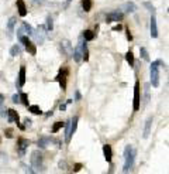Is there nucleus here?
Segmentation results:
<instances>
[{
  "instance_id": "23",
  "label": "nucleus",
  "mask_w": 169,
  "mask_h": 174,
  "mask_svg": "<svg viewBox=\"0 0 169 174\" xmlns=\"http://www.w3.org/2000/svg\"><path fill=\"white\" fill-rule=\"evenodd\" d=\"M83 38H85V41H92L95 38V33L90 30H85L83 31Z\"/></svg>"
},
{
  "instance_id": "9",
  "label": "nucleus",
  "mask_w": 169,
  "mask_h": 174,
  "mask_svg": "<svg viewBox=\"0 0 169 174\" xmlns=\"http://www.w3.org/2000/svg\"><path fill=\"white\" fill-rule=\"evenodd\" d=\"M30 146V140L27 139H18L17 140V150L20 153V156H24L26 154V149Z\"/></svg>"
},
{
  "instance_id": "44",
  "label": "nucleus",
  "mask_w": 169,
  "mask_h": 174,
  "mask_svg": "<svg viewBox=\"0 0 169 174\" xmlns=\"http://www.w3.org/2000/svg\"><path fill=\"white\" fill-rule=\"evenodd\" d=\"M59 109H61V111H65V109H66V104H61L59 105Z\"/></svg>"
},
{
  "instance_id": "32",
  "label": "nucleus",
  "mask_w": 169,
  "mask_h": 174,
  "mask_svg": "<svg viewBox=\"0 0 169 174\" xmlns=\"http://www.w3.org/2000/svg\"><path fill=\"white\" fill-rule=\"evenodd\" d=\"M46 31H52L54 28V23H52V17H46Z\"/></svg>"
},
{
  "instance_id": "28",
  "label": "nucleus",
  "mask_w": 169,
  "mask_h": 174,
  "mask_svg": "<svg viewBox=\"0 0 169 174\" xmlns=\"http://www.w3.org/2000/svg\"><path fill=\"white\" fill-rule=\"evenodd\" d=\"M139 54H141V57H143L144 61H149V54H148V51H147L144 47L139 48Z\"/></svg>"
},
{
  "instance_id": "3",
  "label": "nucleus",
  "mask_w": 169,
  "mask_h": 174,
  "mask_svg": "<svg viewBox=\"0 0 169 174\" xmlns=\"http://www.w3.org/2000/svg\"><path fill=\"white\" fill-rule=\"evenodd\" d=\"M31 166L35 168V171L42 168V154L38 150H34L31 153Z\"/></svg>"
},
{
  "instance_id": "31",
  "label": "nucleus",
  "mask_w": 169,
  "mask_h": 174,
  "mask_svg": "<svg viewBox=\"0 0 169 174\" xmlns=\"http://www.w3.org/2000/svg\"><path fill=\"white\" fill-rule=\"evenodd\" d=\"M149 100V84H145V95H144V105L148 104Z\"/></svg>"
},
{
  "instance_id": "35",
  "label": "nucleus",
  "mask_w": 169,
  "mask_h": 174,
  "mask_svg": "<svg viewBox=\"0 0 169 174\" xmlns=\"http://www.w3.org/2000/svg\"><path fill=\"white\" fill-rule=\"evenodd\" d=\"M4 134H6V137L11 139V137H13V129H10V127H9V129H6V130H4Z\"/></svg>"
},
{
  "instance_id": "15",
  "label": "nucleus",
  "mask_w": 169,
  "mask_h": 174,
  "mask_svg": "<svg viewBox=\"0 0 169 174\" xmlns=\"http://www.w3.org/2000/svg\"><path fill=\"white\" fill-rule=\"evenodd\" d=\"M78 121H79V117L78 116H75L70 121V126H69V140L72 139V134H75V132H76V129H78Z\"/></svg>"
},
{
  "instance_id": "45",
  "label": "nucleus",
  "mask_w": 169,
  "mask_h": 174,
  "mask_svg": "<svg viewBox=\"0 0 169 174\" xmlns=\"http://www.w3.org/2000/svg\"><path fill=\"white\" fill-rule=\"evenodd\" d=\"M34 2H35L37 4H44L46 2V0H34Z\"/></svg>"
},
{
  "instance_id": "37",
  "label": "nucleus",
  "mask_w": 169,
  "mask_h": 174,
  "mask_svg": "<svg viewBox=\"0 0 169 174\" xmlns=\"http://www.w3.org/2000/svg\"><path fill=\"white\" fill-rule=\"evenodd\" d=\"M23 34H24V28H23V26H21L20 28H18V30H17V37L20 38L21 36H23Z\"/></svg>"
},
{
  "instance_id": "26",
  "label": "nucleus",
  "mask_w": 169,
  "mask_h": 174,
  "mask_svg": "<svg viewBox=\"0 0 169 174\" xmlns=\"http://www.w3.org/2000/svg\"><path fill=\"white\" fill-rule=\"evenodd\" d=\"M126 61L130 64V67H134V54L133 51H128L126 54Z\"/></svg>"
},
{
  "instance_id": "38",
  "label": "nucleus",
  "mask_w": 169,
  "mask_h": 174,
  "mask_svg": "<svg viewBox=\"0 0 169 174\" xmlns=\"http://www.w3.org/2000/svg\"><path fill=\"white\" fill-rule=\"evenodd\" d=\"M4 112H6V109H4L3 104H0V115H2V116H6V113H4Z\"/></svg>"
},
{
  "instance_id": "12",
  "label": "nucleus",
  "mask_w": 169,
  "mask_h": 174,
  "mask_svg": "<svg viewBox=\"0 0 169 174\" xmlns=\"http://www.w3.org/2000/svg\"><path fill=\"white\" fill-rule=\"evenodd\" d=\"M151 37H152V38L158 37V26H156L155 13H152V17H151Z\"/></svg>"
},
{
  "instance_id": "6",
  "label": "nucleus",
  "mask_w": 169,
  "mask_h": 174,
  "mask_svg": "<svg viewBox=\"0 0 169 174\" xmlns=\"http://www.w3.org/2000/svg\"><path fill=\"white\" fill-rule=\"evenodd\" d=\"M124 19V13H121L120 10H116V11H111V13H109L106 16V21L107 23H119V21H121Z\"/></svg>"
},
{
  "instance_id": "7",
  "label": "nucleus",
  "mask_w": 169,
  "mask_h": 174,
  "mask_svg": "<svg viewBox=\"0 0 169 174\" xmlns=\"http://www.w3.org/2000/svg\"><path fill=\"white\" fill-rule=\"evenodd\" d=\"M66 78H68V70H61L59 74L56 75V81L59 82V87L62 91L66 89Z\"/></svg>"
},
{
  "instance_id": "34",
  "label": "nucleus",
  "mask_w": 169,
  "mask_h": 174,
  "mask_svg": "<svg viewBox=\"0 0 169 174\" xmlns=\"http://www.w3.org/2000/svg\"><path fill=\"white\" fill-rule=\"evenodd\" d=\"M144 6L147 7V9H148L149 11H151V13H155V9H154V6L151 3H148V2H145V3H144Z\"/></svg>"
},
{
  "instance_id": "13",
  "label": "nucleus",
  "mask_w": 169,
  "mask_h": 174,
  "mask_svg": "<svg viewBox=\"0 0 169 174\" xmlns=\"http://www.w3.org/2000/svg\"><path fill=\"white\" fill-rule=\"evenodd\" d=\"M72 57H73V60L76 61V62H79V61H82V57H83V51H82V43L78 45L75 50H73V53H72Z\"/></svg>"
},
{
  "instance_id": "18",
  "label": "nucleus",
  "mask_w": 169,
  "mask_h": 174,
  "mask_svg": "<svg viewBox=\"0 0 169 174\" xmlns=\"http://www.w3.org/2000/svg\"><path fill=\"white\" fill-rule=\"evenodd\" d=\"M126 13H134V11L137 10V6L133 3V2H127L126 4H123V7H121Z\"/></svg>"
},
{
  "instance_id": "43",
  "label": "nucleus",
  "mask_w": 169,
  "mask_h": 174,
  "mask_svg": "<svg viewBox=\"0 0 169 174\" xmlns=\"http://www.w3.org/2000/svg\"><path fill=\"white\" fill-rule=\"evenodd\" d=\"M80 167H82V164H75V168H73V171H79Z\"/></svg>"
},
{
  "instance_id": "5",
  "label": "nucleus",
  "mask_w": 169,
  "mask_h": 174,
  "mask_svg": "<svg viewBox=\"0 0 169 174\" xmlns=\"http://www.w3.org/2000/svg\"><path fill=\"white\" fill-rule=\"evenodd\" d=\"M45 31H46V28L44 26H38L37 27V30H34L33 31V37L35 38V41L38 44H42L44 43V40H45Z\"/></svg>"
},
{
  "instance_id": "27",
  "label": "nucleus",
  "mask_w": 169,
  "mask_h": 174,
  "mask_svg": "<svg viewBox=\"0 0 169 174\" xmlns=\"http://www.w3.org/2000/svg\"><path fill=\"white\" fill-rule=\"evenodd\" d=\"M82 7L86 13L90 11V9H92V0H82Z\"/></svg>"
},
{
  "instance_id": "29",
  "label": "nucleus",
  "mask_w": 169,
  "mask_h": 174,
  "mask_svg": "<svg viewBox=\"0 0 169 174\" xmlns=\"http://www.w3.org/2000/svg\"><path fill=\"white\" fill-rule=\"evenodd\" d=\"M82 51H83V60L85 61H87L89 60V50H87V47H86V44H83L82 43Z\"/></svg>"
},
{
  "instance_id": "14",
  "label": "nucleus",
  "mask_w": 169,
  "mask_h": 174,
  "mask_svg": "<svg viewBox=\"0 0 169 174\" xmlns=\"http://www.w3.org/2000/svg\"><path fill=\"white\" fill-rule=\"evenodd\" d=\"M103 154H104V159L107 161H111V157H113V150H111V146L110 144H104L103 146Z\"/></svg>"
},
{
  "instance_id": "25",
  "label": "nucleus",
  "mask_w": 169,
  "mask_h": 174,
  "mask_svg": "<svg viewBox=\"0 0 169 174\" xmlns=\"http://www.w3.org/2000/svg\"><path fill=\"white\" fill-rule=\"evenodd\" d=\"M23 28H24V31H26L27 36H33L34 28H33V27H31L28 23H27V21H23Z\"/></svg>"
},
{
  "instance_id": "47",
  "label": "nucleus",
  "mask_w": 169,
  "mask_h": 174,
  "mask_svg": "<svg viewBox=\"0 0 169 174\" xmlns=\"http://www.w3.org/2000/svg\"><path fill=\"white\" fill-rule=\"evenodd\" d=\"M70 2H72V0H66V4H69V3H70Z\"/></svg>"
},
{
  "instance_id": "39",
  "label": "nucleus",
  "mask_w": 169,
  "mask_h": 174,
  "mask_svg": "<svg viewBox=\"0 0 169 174\" xmlns=\"http://www.w3.org/2000/svg\"><path fill=\"white\" fill-rule=\"evenodd\" d=\"M13 102L14 104H18L20 102V95H13Z\"/></svg>"
},
{
  "instance_id": "41",
  "label": "nucleus",
  "mask_w": 169,
  "mask_h": 174,
  "mask_svg": "<svg viewBox=\"0 0 169 174\" xmlns=\"http://www.w3.org/2000/svg\"><path fill=\"white\" fill-rule=\"evenodd\" d=\"M121 28H123V27L120 26V24H117V26H114V27H113V31H120V30H121Z\"/></svg>"
},
{
  "instance_id": "17",
  "label": "nucleus",
  "mask_w": 169,
  "mask_h": 174,
  "mask_svg": "<svg viewBox=\"0 0 169 174\" xmlns=\"http://www.w3.org/2000/svg\"><path fill=\"white\" fill-rule=\"evenodd\" d=\"M17 10H18V14L21 17H24L27 14V9L26 4H24V0H17Z\"/></svg>"
},
{
  "instance_id": "8",
  "label": "nucleus",
  "mask_w": 169,
  "mask_h": 174,
  "mask_svg": "<svg viewBox=\"0 0 169 174\" xmlns=\"http://www.w3.org/2000/svg\"><path fill=\"white\" fill-rule=\"evenodd\" d=\"M61 50H62V53L65 54L66 57H72L73 48H72V44H70L68 40H63V41H61Z\"/></svg>"
},
{
  "instance_id": "2",
  "label": "nucleus",
  "mask_w": 169,
  "mask_h": 174,
  "mask_svg": "<svg viewBox=\"0 0 169 174\" xmlns=\"http://www.w3.org/2000/svg\"><path fill=\"white\" fill-rule=\"evenodd\" d=\"M159 67H165V64L161 60H156L151 64V68H149V74H151V85L154 88L159 87Z\"/></svg>"
},
{
  "instance_id": "33",
  "label": "nucleus",
  "mask_w": 169,
  "mask_h": 174,
  "mask_svg": "<svg viewBox=\"0 0 169 174\" xmlns=\"http://www.w3.org/2000/svg\"><path fill=\"white\" fill-rule=\"evenodd\" d=\"M20 99H21L20 102H23L26 106H28V95H27V94H21L20 95Z\"/></svg>"
},
{
  "instance_id": "1",
  "label": "nucleus",
  "mask_w": 169,
  "mask_h": 174,
  "mask_svg": "<svg viewBox=\"0 0 169 174\" xmlns=\"http://www.w3.org/2000/svg\"><path fill=\"white\" fill-rule=\"evenodd\" d=\"M135 156H137V150H135V149H134L131 144L126 146V149H124V167H123L124 173H128V171L133 168Z\"/></svg>"
},
{
  "instance_id": "19",
  "label": "nucleus",
  "mask_w": 169,
  "mask_h": 174,
  "mask_svg": "<svg viewBox=\"0 0 169 174\" xmlns=\"http://www.w3.org/2000/svg\"><path fill=\"white\" fill-rule=\"evenodd\" d=\"M21 53H23V48H21L18 44H16V45H13V47L10 48L11 57H18V55H21Z\"/></svg>"
},
{
  "instance_id": "4",
  "label": "nucleus",
  "mask_w": 169,
  "mask_h": 174,
  "mask_svg": "<svg viewBox=\"0 0 169 174\" xmlns=\"http://www.w3.org/2000/svg\"><path fill=\"white\" fill-rule=\"evenodd\" d=\"M141 108V89H139V81L134 85V111H139Z\"/></svg>"
},
{
  "instance_id": "11",
  "label": "nucleus",
  "mask_w": 169,
  "mask_h": 174,
  "mask_svg": "<svg viewBox=\"0 0 169 174\" xmlns=\"http://www.w3.org/2000/svg\"><path fill=\"white\" fill-rule=\"evenodd\" d=\"M24 84H26V67H21L20 72H18V79H17L16 85H17V88L20 89V88L24 87Z\"/></svg>"
},
{
  "instance_id": "42",
  "label": "nucleus",
  "mask_w": 169,
  "mask_h": 174,
  "mask_svg": "<svg viewBox=\"0 0 169 174\" xmlns=\"http://www.w3.org/2000/svg\"><path fill=\"white\" fill-rule=\"evenodd\" d=\"M75 100H80V94H79V91H76V92H75Z\"/></svg>"
},
{
  "instance_id": "46",
  "label": "nucleus",
  "mask_w": 169,
  "mask_h": 174,
  "mask_svg": "<svg viewBox=\"0 0 169 174\" xmlns=\"http://www.w3.org/2000/svg\"><path fill=\"white\" fill-rule=\"evenodd\" d=\"M3 99H4V96L0 94V104H3Z\"/></svg>"
},
{
  "instance_id": "30",
  "label": "nucleus",
  "mask_w": 169,
  "mask_h": 174,
  "mask_svg": "<svg viewBox=\"0 0 169 174\" xmlns=\"http://www.w3.org/2000/svg\"><path fill=\"white\" fill-rule=\"evenodd\" d=\"M63 126H65V125H63L62 122H55V125L52 126V133H56V132H59V129H62Z\"/></svg>"
},
{
  "instance_id": "48",
  "label": "nucleus",
  "mask_w": 169,
  "mask_h": 174,
  "mask_svg": "<svg viewBox=\"0 0 169 174\" xmlns=\"http://www.w3.org/2000/svg\"><path fill=\"white\" fill-rule=\"evenodd\" d=\"M0 143H2V137H0Z\"/></svg>"
},
{
  "instance_id": "36",
  "label": "nucleus",
  "mask_w": 169,
  "mask_h": 174,
  "mask_svg": "<svg viewBox=\"0 0 169 174\" xmlns=\"http://www.w3.org/2000/svg\"><path fill=\"white\" fill-rule=\"evenodd\" d=\"M24 123H26V125H23V129H27V127H30V126H31V119L26 117V119H24Z\"/></svg>"
},
{
  "instance_id": "21",
  "label": "nucleus",
  "mask_w": 169,
  "mask_h": 174,
  "mask_svg": "<svg viewBox=\"0 0 169 174\" xmlns=\"http://www.w3.org/2000/svg\"><path fill=\"white\" fill-rule=\"evenodd\" d=\"M51 142H52V139H51V137H41L40 140H38V146H40L41 149H44V147H46Z\"/></svg>"
},
{
  "instance_id": "40",
  "label": "nucleus",
  "mask_w": 169,
  "mask_h": 174,
  "mask_svg": "<svg viewBox=\"0 0 169 174\" xmlns=\"http://www.w3.org/2000/svg\"><path fill=\"white\" fill-rule=\"evenodd\" d=\"M126 33H127V38H128L130 41L133 40V36H131V33H130V28H127V30H126Z\"/></svg>"
},
{
  "instance_id": "10",
  "label": "nucleus",
  "mask_w": 169,
  "mask_h": 174,
  "mask_svg": "<svg viewBox=\"0 0 169 174\" xmlns=\"http://www.w3.org/2000/svg\"><path fill=\"white\" fill-rule=\"evenodd\" d=\"M6 113H7V121L10 122V123H11V122H16V123L18 125V127H20V129H23V127H21V123L18 122V119H20V117H18V113H17L14 109H9Z\"/></svg>"
},
{
  "instance_id": "22",
  "label": "nucleus",
  "mask_w": 169,
  "mask_h": 174,
  "mask_svg": "<svg viewBox=\"0 0 169 174\" xmlns=\"http://www.w3.org/2000/svg\"><path fill=\"white\" fill-rule=\"evenodd\" d=\"M16 23H17L16 17H11L10 20H9V23H7V31L10 33V36H11V33L14 31V26H16Z\"/></svg>"
},
{
  "instance_id": "20",
  "label": "nucleus",
  "mask_w": 169,
  "mask_h": 174,
  "mask_svg": "<svg viewBox=\"0 0 169 174\" xmlns=\"http://www.w3.org/2000/svg\"><path fill=\"white\" fill-rule=\"evenodd\" d=\"M26 50L28 54H31V55H35L37 54V47H35V44H33L31 41H28V43L26 44Z\"/></svg>"
},
{
  "instance_id": "16",
  "label": "nucleus",
  "mask_w": 169,
  "mask_h": 174,
  "mask_svg": "<svg viewBox=\"0 0 169 174\" xmlns=\"http://www.w3.org/2000/svg\"><path fill=\"white\" fill-rule=\"evenodd\" d=\"M151 126H152V117H148L145 122V126H144V139H148L149 133H151Z\"/></svg>"
},
{
  "instance_id": "24",
  "label": "nucleus",
  "mask_w": 169,
  "mask_h": 174,
  "mask_svg": "<svg viewBox=\"0 0 169 174\" xmlns=\"http://www.w3.org/2000/svg\"><path fill=\"white\" fill-rule=\"evenodd\" d=\"M28 111H30L31 113H34V115H41L42 113V111L40 109L38 105H30V106H28Z\"/></svg>"
}]
</instances>
